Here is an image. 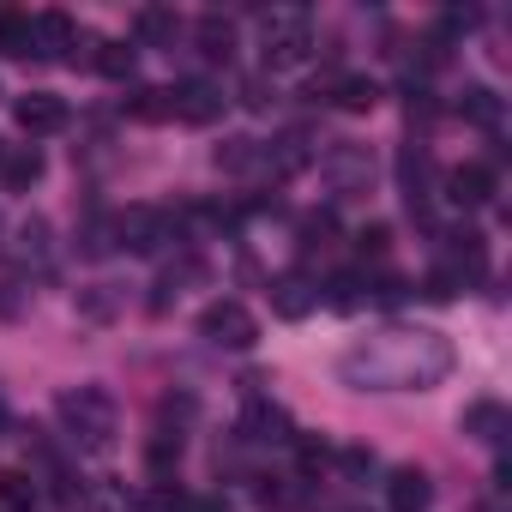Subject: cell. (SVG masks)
Masks as SVG:
<instances>
[{
    "label": "cell",
    "instance_id": "obj_1",
    "mask_svg": "<svg viewBox=\"0 0 512 512\" xmlns=\"http://www.w3.org/2000/svg\"><path fill=\"white\" fill-rule=\"evenodd\" d=\"M458 368V350L434 326H380L338 356V380L356 392H434Z\"/></svg>",
    "mask_w": 512,
    "mask_h": 512
},
{
    "label": "cell",
    "instance_id": "obj_2",
    "mask_svg": "<svg viewBox=\"0 0 512 512\" xmlns=\"http://www.w3.org/2000/svg\"><path fill=\"white\" fill-rule=\"evenodd\" d=\"M55 416H61V428H67V440H73L79 452H109L115 434H121V410H115V398H109L103 386H73V392H61V398H55Z\"/></svg>",
    "mask_w": 512,
    "mask_h": 512
},
{
    "label": "cell",
    "instance_id": "obj_3",
    "mask_svg": "<svg viewBox=\"0 0 512 512\" xmlns=\"http://www.w3.org/2000/svg\"><path fill=\"white\" fill-rule=\"evenodd\" d=\"M260 55H266V67H302V61L314 55V19H308L302 7H278V13H266Z\"/></svg>",
    "mask_w": 512,
    "mask_h": 512
},
{
    "label": "cell",
    "instance_id": "obj_4",
    "mask_svg": "<svg viewBox=\"0 0 512 512\" xmlns=\"http://www.w3.org/2000/svg\"><path fill=\"white\" fill-rule=\"evenodd\" d=\"M199 338L217 344V350H253V344H260V320H253L247 302L223 296V302H211V308L199 314Z\"/></svg>",
    "mask_w": 512,
    "mask_h": 512
},
{
    "label": "cell",
    "instance_id": "obj_5",
    "mask_svg": "<svg viewBox=\"0 0 512 512\" xmlns=\"http://www.w3.org/2000/svg\"><path fill=\"white\" fill-rule=\"evenodd\" d=\"M109 223H115V247H127V253H157L175 235V217L163 205H127Z\"/></svg>",
    "mask_w": 512,
    "mask_h": 512
},
{
    "label": "cell",
    "instance_id": "obj_6",
    "mask_svg": "<svg viewBox=\"0 0 512 512\" xmlns=\"http://www.w3.org/2000/svg\"><path fill=\"white\" fill-rule=\"evenodd\" d=\"M223 85H211V79H181L175 91H169V115L175 121H187V127H211L217 115H223Z\"/></svg>",
    "mask_w": 512,
    "mask_h": 512
},
{
    "label": "cell",
    "instance_id": "obj_7",
    "mask_svg": "<svg viewBox=\"0 0 512 512\" xmlns=\"http://www.w3.org/2000/svg\"><path fill=\"white\" fill-rule=\"evenodd\" d=\"M440 193H446L458 211H476V205H488V199L500 193V181H494V169H488V163H458V169H446Z\"/></svg>",
    "mask_w": 512,
    "mask_h": 512
},
{
    "label": "cell",
    "instance_id": "obj_8",
    "mask_svg": "<svg viewBox=\"0 0 512 512\" xmlns=\"http://www.w3.org/2000/svg\"><path fill=\"white\" fill-rule=\"evenodd\" d=\"M13 115H19V127H25L31 139H49V133L67 127V103H61L55 91H25V97L13 103Z\"/></svg>",
    "mask_w": 512,
    "mask_h": 512
},
{
    "label": "cell",
    "instance_id": "obj_9",
    "mask_svg": "<svg viewBox=\"0 0 512 512\" xmlns=\"http://www.w3.org/2000/svg\"><path fill=\"white\" fill-rule=\"evenodd\" d=\"M241 434L260 440V446H290V440H296V422H290V410H278V404H266V398H253L247 416H241Z\"/></svg>",
    "mask_w": 512,
    "mask_h": 512
},
{
    "label": "cell",
    "instance_id": "obj_10",
    "mask_svg": "<svg viewBox=\"0 0 512 512\" xmlns=\"http://www.w3.org/2000/svg\"><path fill=\"white\" fill-rule=\"evenodd\" d=\"M314 308H320V290H314L308 272H284V278H272V314H278V320H308Z\"/></svg>",
    "mask_w": 512,
    "mask_h": 512
},
{
    "label": "cell",
    "instance_id": "obj_11",
    "mask_svg": "<svg viewBox=\"0 0 512 512\" xmlns=\"http://www.w3.org/2000/svg\"><path fill=\"white\" fill-rule=\"evenodd\" d=\"M428 500H434V482H428V470H416V464H398V470L386 476V506H392V512H428Z\"/></svg>",
    "mask_w": 512,
    "mask_h": 512
},
{
    "label": "cell",
    "instance_id": "obj_12",
    "mask_svg": "<svg viewBox=\"0 0 512 512\" xmlns=\"http://www.w3.org/2000/svg\"><path fill=\"white\" fill-rule=\"evenodd\" d=\"M260 163H266L272 175H296V169H308V163H314V139H308L302 127H296V133H278V139L260 151Z\"/></svg>",
    "mask_w": 512,
    "mask_h": 512
},
{
    "label": "cell",
    "instance_id": "obj_13",
    "mask_svg": "<svg viewBox=\"0 0 512 512\" xmlns=\"http://www.w3.org/2000/svg\"><path fill=\"white\" fill-rule=\"evenodd\" d=\"M326 97H332L344 115H368V109L380 103V85H374L368 73H338V79H326Z\"/></svg>",
    "mask_w": 512,
    "mask_h": 512
},
{
    "label": "cell",
    "instance_id": "obj_14",
    "mask_svg": "<svg viewBox=\"0 0 512 512\" xmlns=\"http://www.w3.org/2000/svg\"><path fill=\"white\" fill-rule=\"evenodd\" d=\"M0 181H7L13 193L37 187V181H43V151H37V145H13V151H0Z\"/></svg>",
    "mask_w": 512,
    "mask_h": 512
},
{
    "label": "cell",
    "instance_id": "obj_15",
    "mask_svg": "<svg viewBox=\"0 0 512 512\" xmlns=\"http://www.w3.org/2000/svg\"><path fill=\"white\" fill-rule=\"evenodd\" d=\"M0 55H13V61H25V55H37V19L31 13H0Z\"/></svg>",
    "mask_w": 512,
    "mask_h": 512
},
{
    "label": "cell",
    "instance_id": "obj_16",
    "mask_svg": "<svg viewBox=\"0 0 512 512\" xmlns=\"http://www.w3.org/2000/svg\"><path fill=\"white\" fill-rule=\"evenodd\" d=\"M79 25L67 13H37V55H73Z\"/></svg>",
    "mask_w": 512,
    "mask_h": 512
},
{
    "label": "cell",
    "instance_id": "obj_17",
    "mask_svg": "<svg viewBox=\"0 0 512 512\" xmlns=\"http://www.w3.org/2000/svg\"><path fill=\"white\" fill-rule=\"evenodd\" d=\"M199 55H205V61H229V55H235V25H229L223 13H205V19H199Z\"/></svg>",
    "mask_w": 512,
    "mask_h": 512
},
{
    "label": "cell",
    "instance_id": "obj_18",
    "mask_svg": "<svg viewBox=\"0 0 512 512\" xmlns=\"http://www.w3.org/2000/svg\"><path fill=\"white\" fill-rule=\"evenodd\" d=\"M320 163H326V175H338V187H356V181H368V175H374V163H368L356 145H332Z\"/></svg>",
    "mask_w": 512,
    "mask_h": 512
},
{
    "label": "cell",
    "instance_id": "obj_19",
    "mask_svg": "<svg viewBox=\"0 0 512 512\" xmlns=\"http://www.w3.org/2000/svg\"><path fill=\"white\" fill-rule=\"evenodd\" d=\"M0 506H7V512H31L37 506V476L31 470H0Z\"/></svg>",
    "mask_w": 512,
    "mask_h": 512
},
{
    "label": "cell",
    "instance_id": "obj_20",
    "mask_svg": "<svg viewBox=\"0 0 512 512\" xmlns=\"http://www.w3.org/2000/svg\"><path fill=\"white\" fill-rule=\"evenodd\" d=\"M464 434H476V440H488V446H494V440L506 434V410H500V404H488V398H482V404H470V410H464Z\"/></svg>",
    "mask_w": 512,
    "mask_h": 512
},
{
    "label": "cell",
    "instance_id": "obj_21",
    "mask_svg": "<svg viewBox=\"0 0 512 512\" xmlns=\"http://www.w3.org/2000/svg\"><path fill=\"white\" fill-rule=\"evenodd\" d=\"M91 67H97L103 79H133V67H139V55H133L127 43H97V55H91Z\"/></svg>",
    "mask_w": 512,
    "mask_h": 512
},
{
    "label": "cell",
    "instance_id": "obj_22",
    "mask_svg": "<svg viewBox=\"0 0 512 512\" xmlns=\"http://www.w3.org/2000/svg\"><path fill=\"white\" fill-rule=\"evenodd\" d=\"M458 115H470L476 127H494V121H500V97H494L488 85H470L464 103H458Z\"/></svg>",
    "mask_w": 512,
    "mask_h": 512
},
{
    "label": "cell",
    "instance_id": "obj_23",
    "mask_svg": "<svg viewBox=\"0 0 512 512\" xmlns=\"http://www.w3.org/2000/svg\"><path fill=\"white\" fill-rule=\"evenodd\" d=\"M133 37H139V43H169V37H175V13H163V7H145V13L133 19Z\"/></svg>",
    "mask_w": 512,
    "mask_h": 512
},
{
    "label": "cell",
    "instance_id": "obj_24",
    "mask_svg": "<svg viewBox=\"0 0 512 512\" xmlns=\"http://www.w3.org/2000/svg\"><path fill=\"white\" fill-rule=\"evenodd\" d=\"M332 235H338V217H332V211L302 217V253H326V247H332Z\"/></svg>",
    "mask_w": 512,
    "mask_h": 512
},
{
    "label": "cell",
    "instance_id": "obj_25",
    "mask_svg": "<svg viewBox=\"0 0 512 512\" xmlns=\"http://www.w3.org/2000/svg\"><path fill=\"white\" fill-rule=\"evenodd\" d=\"M253 163H260V145H253V139H223V145H217V169L241 175V169H253Z\"/></svg>",
    "mask_w": 512,
    "mask_h": 512
},
{
    "label": "cell",
    "instance_id": "obj_26",
    "mask_svg": "<svg viewBox=\"0 0 512 512\" xmlns=\"http://www.w3.org/2000/svg\"><path fill=\"white\" fill-rule=\"evenodd\" d=\"M187 506H193V500H187L175 482H151V488H145V512H187Z\"/></svg>",
    "mask_w": 512,
    "mask_h": 512
},
{
    "label": "cell",
    "instance_id": "obj_27",
    "mask_svg": "<svg viewBox=\"0 0 512 512\" xmlns=\"http://www.w3.org/2000/svg\"><path fill=\"white\" fill-rule=\"evenodd\" d=\"M127 109H133V121H175L169 115V91H139Z\"/></svg>",
    "mask_w": 512,
    "mask_h": 512
},
{
    "label": "cell",
    "instance_id": "obj_28",
    "mask_svg": "<svg viewBox=\"0 0 512 512\" xmlns=\"http://www.w3.org/2000/svg\"><path fill=\"white\" fill-rule=\"evenodd\" d=\"M103 290H109V284H97V290H79V308H85L91 320H109V314H115V296H103Z\"/></svg>",
    "mask_w": 512,
    "mask_h": 512
},
{
    "label": "cell",
    "instance_id": "obj_29",
    "mask_svg": "<svg viewBox=\"0 0 512 512\" xmlns=\"http://www.w3.org/2000/svg\"><path fill=\"white\" fill-rule=\"evenodd\" d=\"M386 241H392V229H386V223H368V229L356 235V247H362V253H374V260L386 253Z\"/></svg>",
    "mask_w": 512,
    "mask_h": 512
},
{
    "label": "cell",
    "instance_id": "obj_30",
    "mask_svg": "<svg viewBox=\"0 0 512 512\" xmlns=\"http://www.w3.org/2000/svg\"><path fill=\"white\" fill-rule=\"evenodd\" d=\"M356 290H362V284H356V278H338V284H332V296H326V302H332V308H338V314H350V308H356V302H362V296H356Z\"/></svg>",
    "mask_w": 512,
    "mask_h": 512
},
{
    "label": "cell",
    "instance_id": "obj_31",
    "mask_svg": "<svg viewBox=\"0 0 512 512\" xmlns=\"http://www.w3.org/2000/svg\"><path fill=\"white\" fill-rule=\"evenodd\" d=\"M13 314H19V284L0 278V320H13Z\"/></svg>",
    "mask_w": 512,
    "mask_h": 512
},
{
    "label": "cell",
    "instance_id": "obj_32",
    "mask_svg": "<svg viewBox=\"0 0 512 512\" xmlns=\"http://www.w3.org/2000/svg\"><path fill=\"white\" fill-rule=\"evenodd\" d=\"M187 512H235V506H229V500H223V494H205V500H193V506H187Z\"/></svg>",
    "mask_w": 512,
    "mask_h": 512
}]
</instances>
